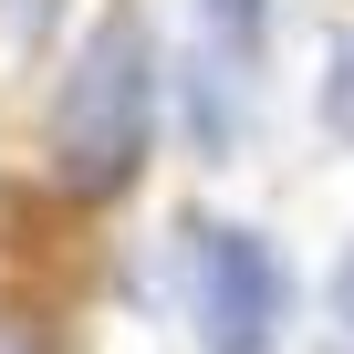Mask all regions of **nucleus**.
<instances>
[{
    "label": "nucleus",
    "mask_w": 354,
    "mask_h": 354,
    "mask_svg": "<svg viewBox=\"0 0 354 354\" xmlns=\"http://www.w3.org/2000/svg\"><path fill=\"white\" fill-rule=\"evenodd\" d=\"M156 104H167V73H156V32L115 11L73 42L63 84H53V115H42V167L63 198H125L136 167L156 146Z\"/></svg>",
    "instance_id": "f257e3e1"
},
{
    "label": "nucleus",
    "mask_w": 354,
    "mask_h": 354,
    "mask_svg": "<svg viewBox=\"0 0 354 354\" xmlns=\"http://www.w3.org/2000/svg\"><path fill=\"white\" fill-rule=\"evenodd\" d=\"M188 323H198V354H271L281 344L292 261L271 250V230H240V219L188 230Z\"/></svg>",
    "instance_id": "f03ea898"
},
{
    "label": "nucleus",
    "mask_w": 354,
    "mask_h": 354,
    "mask_svg": "<svg viewBox=\"0 0 354 354\" xmlns=\"http://www.w3.org/2000/svg\"><path fill=\"white\" fill-rule=\"evenodd\" d=\"M209 11V42L230 53V63H261V42H271V0H198Z\"/></svg>",
    "instance_id": "7ed1b4c3"
},
{
    "label": "nucleus",
    "mask_w": 354,
    "mask_h": 354,
    "mask_svg": "<svg viewBox=\"0 0 354 354\" xmlns=\"http://www.w3.org/2000/svg\"><path fill=\"white\" fill-rule=\"evenodd\" d=\"M323 302H333V323H344V344H354V250L333 261V281H323Z\"/></svg>",
    "instance_id": "20e7f679"
},
{
    "label": "nucleus",
    "mask_w": 354,
    "mask_h": 354,
    "mask_svg": "<svg viewBox=\"0 0 354 354\" xmlns=\"http://www.w3.org/2000/svg\"><path fill=\"white\" fill-rule=\"evenodd\" d=\"M323 115H333V125H344V136H354V63H344V73H333V94H323Z\"/></svg>",
    "instance_id": "39448f33"
},
{
    "label": "nucleus",
    "mask_w": 354,
    "mask_h": 354,
    "mask_svg": "<svg viewBox=\"0 0 354 354\" xmlns=\"http://www.w3.org/2000/svg\"><path fill=\"white\" fill-rule=\"evenodd\" d=\"M0 354H42V344H32V333L11 323V313H0Z\"/></svg>",
    "instance_id": "423d86ee"
},
{
    "label": "nucleus",
    "mask_w": 354,
    "mask_h": 354,
    "mask_svg": "<svg viewBox=\"0 0 354 354\" xmlns=\"http://www.w3.org/2000/svg\"><path fill=\"white\" fill-rule=\"evenodd\" d=\"M333 354H354V344H333Z\"/></svg>",
    "instance_id": "0eeeda50"
}]
</instances>
